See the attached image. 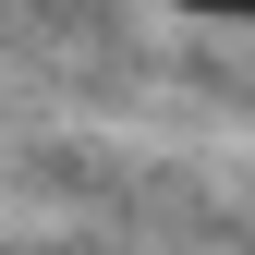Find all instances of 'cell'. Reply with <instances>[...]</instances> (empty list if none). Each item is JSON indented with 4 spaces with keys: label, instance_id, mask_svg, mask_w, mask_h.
<instances>
[{
    "label": "cell",
    "instance_id": "obj_1",
    "mask_svg": "<svg viewBox=\"0 0 255 255\" xmlns=\"http://www.w3.org/2000/svg\"><path fill=\"white\" fill-rule=\"evenodd\" d=\"M170 12H195V24H255V0H170Z\"/></svg>",
    "mask_w": 255,
    "mask_h": 255
}]
</instances>
